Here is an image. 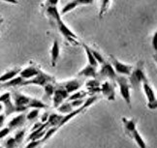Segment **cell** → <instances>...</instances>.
<instances>
[{"label":"cell","instance_id":"6da1fadb","mask_svg":"<svg viewBox=\"0 0 157 148\" xmlns=\"http://www.w3.org/2000/svg\"><path fill=\"white\" fill-rule=\"evenodd\" d=\"M46 8H47L48 16L56 21V26L58 28L59 32L62 34V36L67 41H69V43H71V44H73V45L78 44L77 35L63 22V20H61V16H60V13L58 12L56 6H49V7H46Z\"/></svg>","mask_w":157,"mask_h":148},{"label":"cell","instance_id":"7a4b0ae2","mask_svg":"<svg viewBox=\"0 0 157 148\" xmlns=\"http://www.w3.org/2000/svg\"><path fill=\"white\" fill-rule=\"evenodd\" d=\"M121 121L123 123V128L125 134L128 135L130 139L137 143V145L140 148H147L146 141L144 140L142 135L137 130V119L136 118H131V119H127L126 117H122Z\"/></svg>","mask_w":157,"mask_h":148},{"label":"cell","instance_id":"3957f363","mask_svg":"<svg viewBox=\"0 0 157 148\" xmlns=\"http://www.w3.org/2000/svg\"><path fill=\"white\" fill-rule=\"evenodd\" d=\"M147 75L144 73V61H139L136 67L133 68L131 74L129 75V83L131 87L137 89L144 80H147Z\"/></svg>","mask_w":157,"mask_h":148},{"label":"cell","instance_id":"277c9868","mask_svg":"<svg viewBox=\"0 0 157 148\" xmlns=\"http://www.w3.org/2000/svg\"><path fill=\"white\" fill-rule=\"evenodd\" d=\"M54 83L56 82V79L54 76L48 75L46 73H44L43 71H40L38 73V75H36L34 78L30 79V80H25V83H23V86L26 85H39V86H45L47 83Z\"/></svg>","mask_w":157,"mask_h":148},{"label":"cell","instance_id":"5b68a950","mask_svg":"<svg viewBox=\"0 0 157 148\" xmlns=\"http://www.w3.org/2000/svg\"><path fill=\"white\" fill-rule=\"evenodd\" d=\"M117 83L119 86L120 95L124 99V101L127 103L128 105L131 106V94H130V83L128 80L123 76H117L116 79Z\"/></svg>","mask_w":157,"mask_h":148},{"label":"cell","instance_id":"8992f818","mask_svg":"<svg viewBox=\"0 0 157 148\" xmlns=\"http://www.w3.org/2000/svg\"><path fill=\"white\" fill-rule=\"evenodd\" d=\"M143 88L146 96L147 98V108L149 109H157V98L155 96L154 90L152 89V87L150 86L148 80H144L143 81Z\"/></svg>","mask_w":157,"mask_h":148},{"label":"cell","instance_id":"52a82bcc","mask_svg":"<svg viewBox=\"0 0 157 148\" xmlns=\"http://www.w3.org/2000/svg\"><path fill=\"white\" fill-rule=\"evenodd\" d=\"M117 76V75L116 74V71H114L111 62L105 61L103 64H101L100 71L97 72V76H96V78H98V79L109 78L112 80H116Z\"/></svg>","mask_w":157,"mask_h":148},{"label":"cell","instance_id":"ba28073f","mask_svg":"<svg viewBox=\"0 0 157 148\" xmlns=\"http://www.w3.org/2000/svg\"><path fill=\"white\" fill-rule=\"evenodd\" d=\"M68 97H69V93L66 91V89L61 84L56 86V88H54L53 95H52L53 106L56 109H57L58 106L64 102V100L67 99Z\"/></svg>","mask_w":157,"mask_h":148},{"label":"cell","instance_id":"9c48e42d","mask_svg":"<svg viewBox=\"0 0 157 148\" xmlns=\"http://www.w3.org/2000/svg\"><path fill=\"white\" fill-rule=\"evenodd\" d=\"M111 64L113 65L114 71L121 76H129L132 72L133 68H134L132 65H127L120 62L118 59H117L113 56H111Z\"/></svg>","mask_w":157,"mask_h":148},{"label":"cell","instance_id":"30bf717a","mask_svg":"<svg viewBox=\"0 0 157 148\" xmlns=\"http://www.w3.org/2000/svg\"><path fill=\"white\" fill-rule=\"evenodd\" d=\"M103 95L110 101L116 99V83L112 81H105L100 88Z\"/></svg>","mask_w":157,"mask_h":148},{"label":"cell","instance_id":"8fae6325","mask_svg":"<svg viewBox=\"0 0 157 148\" xmlns=\"http://www.w3.org/2000/svg\"><path fill=\"white\" fill-rule=\"evenodd\" d=\"M11 98L13 99L14 104L17 106H27V105L30 102V99H31V97L26 96L25 94L17 91L13 92V94L11 95Z\"/></svg>","mask_w":157,"mask_h":148},{"label":"cell","instance_id":"7c38bea8","mask_svg":"<svg viewBox=\"0 0 157 148\" xmlns=\"http://www.w3.org/2000/svg\"><path fill=\"white\" fill-rule=\"evenodd\" d=\"M40 69L37 68L35 65H30V66L21 70V72L19 74V76H21L22 79L25 80H30L34 78L36 75H38V73L40 72Z\"/></svg>","mask_w":157,"mask_h":148},{"label":"cell","instance_id":"4fadbf2b","mask_svg":"<svg viewBox=\"0 0 157 148\" xmlns=\"http://www.w3.org/2000/svg\"><path fill=\"white\" fill-rule=\"evenodd\" d=\"M26 121V115L25 113H21L19 114L17 116L14 117L13 119H12L9 124H8V127L11 129V130H15V129H17V128H20L21 127L23 124L25 123Z\"/></svg>","mask_w":157,"mask_h":148},{"label":"cell","instance_id":"5bb4252c","mask_svg":"<svg viewBox=\"0 0 157 148\" xmlns=\"http://www.w3.org/2000/svg\"><path fill=\"white\" fill-rule=\"evenodd\" d=\"M82 84V80L75 79V80H72L64 82V83L62 84V86L65 88L66 91L70 94V93H73V92L77 91L78 89H80Z\"/></svg>","mask_w":157,"mask_h":148},{"label":"cell","instance_id":"9a60e30c","mask_svg":"<svg viewBox=\"0 0 157 148\" xmlns=\"http://www.w3.org/2000/svg\"><path fill=\"white\" fill-rule=\"evenodd\" d=\"M78 76H86V78H96L97 76V67L87 64L82 70L78 74Z\"/></svg>","mask_w":157,"mask_h":148},{"label":"cell","instance_id":"2e32d148","mask_svg":"<svg viewBox=\"0 0 157 148\" xmlns=\"http://www.w3.org/2000/svg\"><path fill=\"white\" fill-rule=\"evenodd\" d=\"M60 54V46L59 43L57 40L53 41V44L51 50V62H52V66H56V62L58 60V57Z\"/></svg>","mask_w":157,"mask_h":148},{"label":"cell","instance_id":"e0dca14e","mask_svg":"<svg viewBox=\"0 0 157 148\" xmlns=\"http://www.w3.org/2000/svg\"><path fill=\"white\" fill-rule=\"evenodd\" d=\"M20 72H21V69H19V68L12 69L10 71H7L6 73H4L3 75L0 76V83H4V82L12 80L13 78H15V76H19Z\"/></svg>","mask_w":157,"mask_h":148},{"label":"cell","instance_id":"ac0fdd59","mask_svg":"<svg viewBox=\"0 0 157 148\" xmlns=\"http://www.w3.org/2000/svg\"><path fill=\"white\" fill-rule=\"evenodd\" d=\"M25 79H22L21 76H17L15 78H13L12 80H8L2 83L3 87H16V86H23V83H25Z\"/></svg>","mask_w":157,"mask_h":148},{"label":"cell","instance_id":"d6986e66","mask_svg":"<svg viewBox=\"0 0 157 148\" xmlns=\"http://www.w3.org/2000/svg\"><path fill=\"white\" fill-rule=\"evenodd\" d=\"M82 46H83L84 50H86L88 64L89 65H92V66H94V67H97L98 66V62L96 61V59L94 58V56L92 54V51H91V49H90L89 46L87 45H86V44H82Z\"/></svg>","mask_w":157,"mask_h":148},{"label":"cell","instance_id":"ffe728a7","mask_svg":"<svg viewBox=\"0 0 157 148\" xmlns=\"http://www.w3.org/2000/svg\"><path fill=\"white\" fill-rule=\"evenodd\" d=\"M27 108H31V109H47L48 105H46L43 101L35 99V98H31L30 99V102L27 105Z\"/></svg>","mask_w":157,"mask_h":148},{"label":"cell","instance_id":"44dd1931","mask_svg":"<svg viewBox=\"0 0 157 148\" xmlns=\"http://www.w3.org/2000/svg\"><path fill=\"white\" fill-rule=\"evenodd\" d=\"M62 115H58V114H56V113H52L49 116V119H48V123H49V125L51 127H53V126H56L58 128V125L60 121L62 119Z\"/></svg>","mask_w":157,"mask_h":148},{"label":"cell","instance_id":"7402d4cb","mask_svg":"<svg viewBox=\"0 0 157 148\" xmlns=\"http://www.w3.org/2000/svg\"><path fill=\"white\" fill-rule=\"evenodd\" d=\"M57 110L60 112V113L67 114V113H70L71 111H73L74 110V108L72 106V105H71L70 102H68V103H62L57 108Z\"/></svg>","mask_w":157,"mask_h":148},{"label":"cell","instance_id":"603a6c76","mask_svg":"<svg viewBox=\"0 0 157 148\" xmlns=\"http://www.w3.org/2000/svg\"><path fill=\"white\" fill-rule=\"evenodd\" d=\"M54 88H56V85H53V83L50 82V83H47L44 86L45 89V95H44V99H50L52 97L53 92H54Z\"/></svg>","mask_w":157,"mask_h":148},{"label":"cell","instance_id":"cb8c5ba5","mask_svg":"<svg viewBox=\"0 0 157 148\" xmlns=\"http://www.w3.org/2000/svg\"><path fill=\"white\" fill-rule=\"evenodd\" d=\"M77 6H78V3L77 2V0H72V1L68 2L67 4H66L64 7L62 8L61 10V14L64 15L66 13H69V12L73 11L75 8H77Z\"/></svg>","mask_w":157,"mask_h":148},{"label":"cell","instance_id":"d4e9b609","mask_svg":"<svg viewBox=\"0 0 157 148\" xmlns=\"http://www.w3.org/2000/svg\"><path fill=\"white\" fill-rule=\"evenodd\" d=\"M111 0H101V6H100V12H99V17H103V16L107 13L109 6H110Z\"/></svg>","mask_w":157,"mask_h":148},{"label":"cell","instance_id":"484cf974","mask_svg":"<svg viewBox=\"0 0 157 148\" xmlns=\"http://www.w3.org/2000/svg\"><path fill=\"white\" fill-rule=\"evenodd\" d=\"M25 130H19L16 134H15V140L17 144H21L22 142L23 139H25Z\"/></svg>","mask_w":157,"mask_h":148},{"label":"cell","instance_id":"4316f807","mask_svg":"<svg viewBox=\"0 0 157 148\" xmlns=\"http://www.w3.org/2000/svg\"><path fill=\"white\" fill-rule=\"evenodd\" d=\"M38 115H39V109H34L32 110H30L26 114V119L29 120V121H33L38 117Z\"/></svg>","mask_w":157,"mask_h":148},{"label":"cell","instance_id":"83f0119b","mask_svg":"<svg viewBox=\"0 0 157 148\" xmlns=\"http://www.w3.org/2000/svg\"><path fill=\"white\" fill-rule=\"evenodd\" d=\"M86 96V92H84V91H80V92H76V93L73 94V95L69 96L68 99H69L70 101L81 100V99H83Z\"/></svg>","mask_w":157,"mask_h":148},{"label":"cell","instance_id":"f1b7e54d","mask_svg":"<svg viewBox=\"0 0 157 148\" xmlns=\"http://www.w3.org/2000/svg\"><path fill=\"white\" fill-rule=\"evenodd\" d=\"M91 51H92V54H93V56H94V58L96 59V61L98 62V64H103L106 60H105V58L102 56V54L99 52V51H97V50H93V49H91Z\"/></svg>","mask_w":157,"mask_h":148},{"label":"cell","instance_id":"f546056e","mask_svg":"<svg viewBox=\"0 0 157 148\" xmlns=\"http://www.w3.org/2000/svg\"><path fill=\"white\" fill-rule=\"evenodd\" d=\"M43 141H42V139H33V140H30V142L26 145L25 148H36L38 147Z\"/></svg>","mask_w":157,"mask_h":148},{"label":"cell","instance_id":"4dcf8cb0","mask_svg":"<svg viewBox=\"0 0 157 148\" xmlns=\"http://www.w3.org/2000/svg\"><path fill=\"white\" fill-rule=\"evenodd\" d=\"M5 145H6V148H15L17 145V142L14 138H9L7 140H6Z\"/></svg>","mask_w":157,"mask_h":148},{"label":"cell","instance_id":"1f68e13d","mask_svg":"<svg viewBox=\"0 0 157 148\" xmlns=\"http://www.w3.org/2000/svg\"><path fill=\"white\" fill-rule=\"evenodd\" d=\"M11 132V129L9 127H6L3 129H0V139H4L5 137H7L9 135V133Z\"/></svg>","mask_w":157,"mask_h":148},{"label":"cell","instance_id":"d6a6232c","mask_svg":"<svg viewBox=\"0 0 157 148\" xmlns=\"http://www.w3.org/2000/svg\"><path fill=\"white\" fill-rule=\"evenodd\" d=\"M71 105L75 109V108H80V106L84 103V101L83 99H81V100H74V101H71Z\"/></svg>","mask_w":157,"mask_h":148},{"label":"cell","instance_id":"836d02e7","mask_svg":"<svg viewBox=\"0 0 157 148\" xmlns=\"http://www.w3.org/2000/svg\"><path fill=\"white\" fill-rule=\"evenodd\" d=\"M151 45L153 50L157 52V30L154 32L153 36H152V41H151Z\"/></svg>","mask_w":157,"mask_h":148},{"label":"cell","instance_id":"e575fe53","mask_svg":"<svg viewBox=\"0 0 157 148\" xmlns=\"http://www.w3.org/2000/svg\"><path fill=\"white\" fill-rule=\"evenodd\" d=\"M77 2L78 3V5H90L93 4L94 0H77Z\"/></svg>","mask_w":157,"mask_h":148},{"label":"cell","instance_id":"d590c367","mask_svg":"<svg viewBox=\"0 0 157 148\" xmlns=\"http://www.w3.org/2000/svg\"><path fill=\"white\" fill-rule=\"evenodd\" d=\"M11 97V93H9V92H6V93H3L1 96H0V103H2V102H4L5 100H7L8 98H10Z\"/></svg>","mask_w":157,"mask_h":148},{"label":"cell","instance_id":"8d00e7d4","mask_svg":"<svg viewBox=\"0 0 157 148\" xmlns=\"http://www.w3.org/2000/svg\"><path fill=\"white\" fill-rule=\"evenodd\" d=\"M57 3H58V0H47L46 7H49V6H56Z\"/></svg>","mask_w":157,"mask_h":148},{"label":"cell","instance_id":"74e56055","mask_svg":"<svg viewBox=\"0 0 157 148\" xmlns=\"http://www.w3.org/2000/svg\"><path fill=\"white\" fill-rule=\"evenodd\" d=\"M5 121V114H0V129L2 128Z\"/></svg>","mask_w":157,"mask_h":148},{"label":"cell","instance_id":"f35d334b","mask_svg":"<svg viewBox=\"0 0 157 148\" xmlns=\"http://www.w3.org/2000/svg\"><path fill=\"white\" fill-rule=\"evenodd\" d=\"M48 119H49V114L48 113H45V114H43V117H42V123H44V122H46V121H48Z\"/></svg>","mask_w":157,"mask_h":148},{"label":"cell","instance_id":"ab89813d","mask_svg":"<svg viewBox=\"0 0 157 148\" xmlns=\"http://www.w3.org/2000/svg\"><path fill=\"white\" fill-rule=\"evenodd\" d=\"M2 1L10 3V4H17V3H19V1H17V0H2Z\"/></svg>","mask_w":157,"mask_h":148},{"label":"cell","instance_id":"60d3db41","mask_svg":"<svg viewBox=\"0 0 157 148\" xmlns=\"http://www.w3.org/2000/svg\"><path fill=\"white\" fill-rule=\"evenodd\" d=\"M153 59H154V60H155V62L157 63V52H156L155 54L153 55Z\"/></svg>","mask_w":157,"mask_h":148},{"label":"cell","instance_id":"b9f144b4","mask_svg":"<svg viewBox=\"0 0 157 148\" xmlns=\"http://www.w3.org/2000/svg\"><path fill=\"white\" fill-rule=\"evenodd\" d=\"M2 109H3V105H2V103H0V112L2 111Z\"/></svg>","mask_w":157,"mask_h":148},{"label":"cell","instance_id":"7bdbcfd3","mask_svg":"<svg viewBox=\"0 0 157 148\" xmlns=\"http://www.w3.org/2000/svg\"><path fill=\"white\" fill-rule=\"evenodd\" d=\"M2 21H3V17L0 16V23H2Z\"/></svg>","mask_w":157,"mask_h":148},{"label":"cell","instance_id":"ee69618b","mask_svg":"<svg viewBox=\"0 0 157 148\" xmlns=\"http://www.w3.org/2000/svg\"><path fill=\"white\" fill-rule=\"evenodd\" d=\"M0 148H1V147H0Z\"/></svg>","mask_w":157,"mask_h":148}]
</instances>
